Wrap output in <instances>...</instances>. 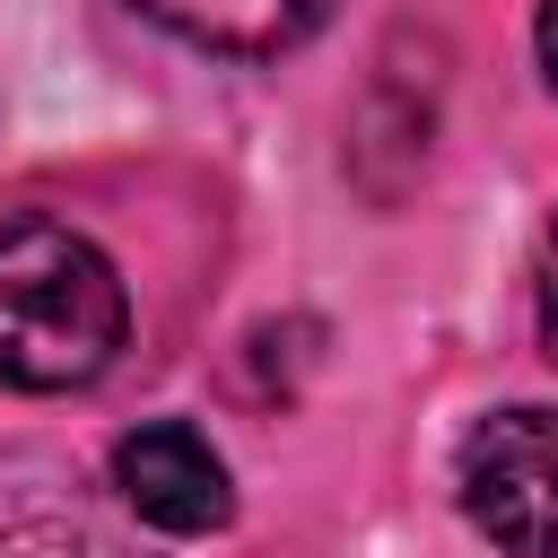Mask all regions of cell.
Masks as SVG:
<instances>
[{
    "label": "cell",
    "instance_id": "cell-1",
    "mask_svg": "<svg viewBox=\"0 0 558 558\" xmlns=\"http://www.w3.org/2000/svg\"><path fill=\"white\" fill-rule=\"evenodd\" d=\"M131 331L113 262L61 227V218H9L0 227V384L17 392H70L113 366Z\"/></svg>",
    "mask_w": 558,
    "mask_h": 558
},
{
    "label": "cell",
    "instance_id": "cell-2",
    "mask_svg": "<svg viewBox=\"0 0 558 558\" xmlns=\"http://www.w3.org/2000/svg\"><path fill=\"white\" fill-rule=\"evenodd\" d=\"M453 488H462V514L488 549L558 558V410H541V401L488 410L462 436Z\"/></svg>",
    "mask_w": 558,
    "mask_h": 558
},
{
    "label": "cell",
    "instance_id": "cell-3",
    "mask_svg": "<svg viewBox=\"0 0 558 558\" xmlns=\"http://www.w3.org/2000/svg\"><path fill=\"white\" fill-rule=\"evenodd\" d=\"M113 488H122V506H131L140 523H157V532H174V541H201V532H218V523L235 514V488H227L218 445H209L201 427H183V418L131 427V436L113 445Z\"/></svg>",
    "mask_w": 558,
    "mask_h": 558
},
{
    "label": "cell",
    "instance_id": "cell-4",
    "mask_svg": "<svg viewBox=\"0 0 558 558\" xmlns=\"http://www.w3.org/2000/svg\"><path fill=\"white\" fill-rule=\"evenodd\" d=\"M131 9L201 52H227V61H270L331 17V0H131Z\"/></svg>",
    "mask_w": 558,
    "mask_h": 558
},
{
    "label": "cell",
    "instance_id": "cell-5",
    "mask_svg": "<svg viewBox=\"0 0 558 558\" xmlns=\"http://www.w3.org/2000/svg\"><path fill=\"white\" fill-rule=\"evenodd\" d=\"M541 349L558 357V218H549V244H541Z\"/></svg>",
    "mask_w": 558,
    "mask_h": 558
},
{
    "label": "cell",
    "instance_id": "cell-6",
    "mask_svg": "<svg viewBox=\"0 0 558 558\" xmlns=\"http://www.w3.org/2000/svg\"><path fill=\"white\" fill-rule=\"evenodd\" d=\"M532 44H541V70H549V87H558V0H541V26H532Z\"/></svg>",
    "mask_w": 558,
    "mask_h": 558
}]
</instances>
